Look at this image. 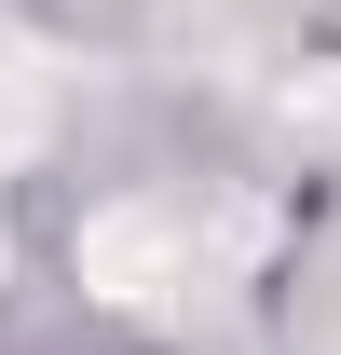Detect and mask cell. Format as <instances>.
I'll list each match as a JSON object with an SVG mask.
<instances>
[{
    "instance_id": "1",
    "label": "cell",
    "mask_w": 341,
    "mask_h": 355,
    "mask_svg": "<svg viewBox=\"0 0 341 355\" xmlns=\"http://www.w3.org/2000/svg\"><path fill=\"white\" fill-rule=\"evenodd\" d=\"M191 260H205L191 205H110L82 232V287H110V301H164V287H191Z\"/></svg>"
}]
</instances>
